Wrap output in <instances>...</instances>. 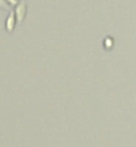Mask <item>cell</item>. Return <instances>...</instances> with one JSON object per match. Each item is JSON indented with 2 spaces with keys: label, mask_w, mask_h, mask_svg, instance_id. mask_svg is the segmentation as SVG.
<instances>
[{
  "label": "cell",
  "mask_w": 136,
  "mask_h": 147,
  "mask_svg": "<svg viewBox=\"0 0 136 147\" xmlns=\"http://www.w3.org/2000/svg\"><path fill=\"white\" fill-rule=\"evenodd\" d=\"M25 11H27V5H25V3L24 1H21V3L17 5V8H16V15H17V22H23L24 20V16H25Z\"/></svg>",
  "instance_id": "obj_1"
},
{
  "label": "cell",
  "mask_w": 136,
  "mask_h": 147,
  "mask_svg": "<svg viewBox=\"0 0 136 147\" xmlns=\"http://www.w3.org/2000/svg\"><path fill=\"white\" fill-rule=\"evenodd\" d=\"M13 27H15V13L11 12L9 16H8V19H7V31L12 32L13 31Z\"/></svg>",
  "instance_id": "obj_2"
},
{
  "label": "cell",
  "mask_w": 136,
  "mask_h": 147,
  "mask_svg": "<svg viewBox=\"0 0 136 147\" xmlns=\"http://www.w3.org/2000/svg\"><path fill=\"white\" fill-rule=\"evenodd\" d=\"M8 1H11V4H16V3H17V0H8Z\"/></svg>",
  "instance_id": "obj_3"
}]
</instances>
